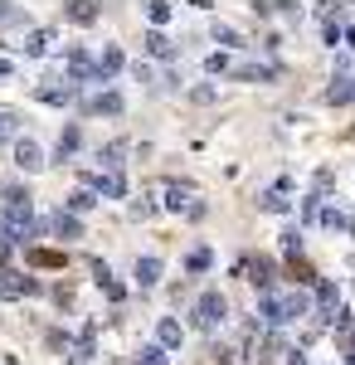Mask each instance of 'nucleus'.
<instances>
[{"mask_svg": "<svg viewBox=\"0 0 355 365\" xmlns=\"http://www.w3.org/2000/svg\"><path fill=\"white\" fill-rule=\"evenodd\" d=\"M190 317H195V327H200V331H219V327H224V317H229V297L210 287V292H200V297H195Z\"/></svg>", "mask_w": 355, "mask_h": 365, "instance_id": "obj_1", "label": "nucleus"}, {"mask_svg": "<svg viewBox=\"0 0 355 365\" xmlns=\"http://www.w3.org/2000/svg\"><path fill=\"white\" fill-rule=\"evenodd\" d=\"M258 327H263V331H277V327H287V302L263 292V297H258Z\"/></svg>", "mask_w": 355, "mask_h": 365, "instance_id": "obj_2", "label": "nucleus"}, {"mask_svg": "<svg viewBox=\"0 0 355 365\" xmlns=\"http://www.w3.org/2000/svg\"><path fill=\"white\" fill-rule=\"evenodd\" d=\"M317 312H321V317H326V322H336V317H341V287H336V282L331 278H317Z\"/></svg>", "mask_w": 355, "mask_h": 365, "instance_id": "obj_3", "label": "nucleus"}, {"mask_svg": "<svg viewBox=\"0 0 355 365\" xmlns=\"http://www.w3.org/2000/svg\"><path fill=\"white\" fill-rule=\"evenodd\" d=\"M54 39H58V29H54V25H39V29H29V34H25V44H20V49H25L29 58H44Z\"/></svg>", "mask_w": 355, "mask_h": 365, "instance_id": "obj_4", "label": "nucleus"}, {"mask_svg": "<svg viewBox=\"0 0 355 365\" xmlns=\"http://www.w3.org/2000/svg\"><path fill=\"white\" fill-rule=\"evenodd\" d=\"M15 166L20 170H39L44 166V146H39L34 137H20L15 141Z\"/></svg>", "mask_w": 355, "mask_h": 365, "instance_id": "obj_5", "label": "nucleus"}, {"mask_svg": "<svg viewBox=\"0 0 355 365\" xmlns=\"http://www.w3.org/2000/svg\"><path fill=\"white\" fill-rule=\"evenodd\" d=\"M229 73H234V78H244V83H273V78H277V63H229Z\"/></svg>", "mask_w": 355, "mask_h": 365, "instance_id": "obj_6", "label": "nucleus"}, {"mask_svg": "<svg viewBox=\"0 0 355 365\" xmlns=\"http://www.w3.org/2000/svg\"><path fill=\"white\" fill-rule=\"evenodd\" d=\"M287 195H292V175H282L273 190H263V200H258V205H263L268 215H287Z\"/></svg>", "mask_w": 355, "mask_h": 365, "instance_id": "obj_7", "label": "nucleus"}, {"mask_svg": "<svg viewBox=\"0 0 355 365\" xmlns=\"http://www.w3.org/2000/svg\"><path fill=\"white\" fill-rule=\"evenodd\" d=\"M39 292V282L25 278V273H0V297H29Z\"/></svg>", "mask_w": 355, "mask_h": 365, "instance_id": "obj_8", "label": "nucleus"}, {"mask_svg": "<svg viewBox=\"0 0 355 365\" xmlns=\"http://www.w3.org/2000/svg\"><path fill=\"white\" fill-rule=\"evenodd\" d=\"M83 113L117 117V113H122V98H117V93H93V98H83Z\"/></svg>", "mask_w": 355, "mask_h": 365, "instance_id": "obj_9", "label": "nucleus"}, {"mask_svg": "<svg viewBox=\"0 0 355 365\" xmlns=\"http://www.w3.org/2000/svg\"><path fill=\"white\" fill-rule=\"evenodd\" d=\"M44 234H58V239H78L83 225L73 220V215H68V210H63V215H49V220H44Z\"/></svg>", "mask_w": 355, "mask_h": 365, "instance_id": "obj_10", "label": "nucleus"}, {"mask_svg": "<svg viewBox=\"0 0 355 365\" xmlns=\"http://www.w3.org/2000/svg\"><path fill=\"white\" fill-rule=\"evenodd\" d=\"M93 190H98V195H108V200H122L127 195V180H122V170H103V175H93Z\"/></svg>", "mask_w": 355, "mask_h": 365, "instance_id": "obj_11", "label": "nucleus"}, {"mask_svg": "<svg viewBox=\"0 0 355 365\" xmlns=\"http://www.w3.org/2000/svg\"><path fill=\"white\" fill-rule=\"evenodd\" d=\"M161 273H165L161 258H151V253H146V258H137V287H156V282H161Z\"/></svg>", "mask_w": 355, "mask_h": 365, "instance_id": "obj_12", "label": "nucleus"}, {"mask_svg": "<svg viewBox=\"0 0 355 365\" xmlns=\"http://www.w3.org/2000/svg\"><path fill=\"white\" fill-rule=\"evenodd\" d=\"M146 54H151V58H161V63H170V58L180 54V49H175V44L165 39L161 29H151V34H146Z\"/></svg>", "mask_w": 355, "mask_h": 365, "instance_id": "obj_13", "label": "nucleus"}, {"mask_svg": "<svg viewBox=\"0 0 355 365\" xmlns=\"http://www.w3.org/2000/svg\"><path fill=\"white\" fill-rule=\"evenodd\" d=\"M156 341H161L165 351H175V346L185 341V331H180V322H175V317H161V322H156Z\"/></svg>", "mask_w": 355, "mask_h": 365, "instance_id": "obj_14", "label": "nucleus"}, {"mask_svg": "<svg viewBox=\"0 0 355 365\" xmlns=\"http://www.w3.org/2000/svg\"><path fill=\"white\" fill-rule=\"evenodd\" d=\"M210 268H215V253L205 249V244L185 253V273H210Z\"/></svg>", "mask_w": 355, "mask_h": 365, "instance_id": "obj_15", "label": "nucleus"}, {"mask_svg": "<svg viewBox=\"0 0 355 365\" xmlns=\"http://www.w3.org/2000/svg\"><path fill=\"white\" fill-rule=\"evenodd\" d=\"M122 151H127L122 141H112V146H98V166H103V170H108V175H112V170L122 166Z\"/></svg>", "mask_w": 355, "mask_h": 365, "instance_id": "obj_16", "label": "nucleus"}, {"mask_svg": "<svg viewBox=\"0 0 355 365\" xmlns=\"http://www.w3.org/2000/svg\"><path fill=\"white\" fill-rule=\"evenodd\" d=\"M78 146H83V132L78 127H63V137H58V161H68Z\"/></svg>", "mask_w": 355, "mask_h": 365, "instance_id": "obj_17", "label": "nucleus"}, {"mask_svg": "<svg viewBox=\"0 0 355 365\" xmlns=\"http://www.w3.org/2000/svg\"><path fill=\"white\" fill-rule=\"evenodd\" d=\"M122 63H127V58H122V49H117V44H112V49H103V58H98V68H103V83H108V78L117 73V68H122Z\"/></svg>", "mask_w": 355, "mask_h": 365, "instance_id": "obj_18", "label": "nucleus"}, {"mask_svg": "<svg viewBox=\"0 0 355 365\" xmlns=\"http://www.w3.org/2000/svg\"><path fill=\"white\" fill-rule=\"evenodd\" d=\"M63 15H68V20H73V25H93V20H98V15H103V10H98V5H88V0H83V5H68V10H63Z\"/></svg>", "mask_w": 355, "mask_h": 365, "instance_id": "obj_19", "label": "nucleus"}, {"mask_svg": "<svg viewBox=\"0 0 355 365\" xmlns=\"http://www.w3.org/2000/svg\"><path fill=\"white\" fill-rule=\"evenodd\" d=\"M239 268H248V273H253V282H258V287H268V282H273V268H268V263H263V258H244V263H239Z\"/></svg>", "mask_w": 355, "mask_h": 365, "instance_id": "obj_20", "label": "nucleus"}, {"mask_svg": "<svg viewBox=\"0 0 355 365\" xmlns=\"http://www.w3.org/2000/svg\"><path fill=\"white\" fill-rule=\"evenodd\" d=\"M355 98V78H336V88L326 93V103H351Z\"/></svg>", "mask_w": 355, "mask_h": 365, "instance_id": "obj_21", "label": "nucleus"}, {"mask_svg": "<svg viewBox=\"0 0 355 365\" xmlns=\"http://www.w3.org/2000/svg\"><path fill=\"white\" fill-rule=\"evenodd\" d=\"M93 205H98V195H93V190H73V195H68V215H73V210H78V215H88Z\"/></svg>", "mask_w": 355, "mask_h": 365, "instance_id": "obj_22", "label": "nucleus"}, {"mask_svg": "<svg viewBox=\"0 0 355 365\" xmlns=\"http://www.w3.org/2000/svg\"><path fill=\"white\" fill-rule=\"evenodd\" d=\"M73 361L78 365L93 361V331H78V341H73Z\"/></svg>", "mask_w": 355, "mask_h": 365, "instance_id": "obj_23", "label": "nucleus"}, {"mask_svg": "<svg viewBox=\"0 0 355 365\" xmlns=\"http://www.w3.org/2000/svg\"><path fill=\"white\" fill-rule=\"evenodd\" d=\"M321 229H346V210L326 205V210H321Z\"/></svg>", "mask_w": 355, "mask_h": 365, "instance_id": "obj_24", "label": "nucleus"}, {"mask_svg": "<svg viewBox=\"0 0 355 365\" xmlns=\"http://www.w3.org/2000/svg\"><path fill=\"white\" fill-rule=\"evenodd\" d=\"M146 20H151V25H165V20H170V5H165V0H151V5H146Z\"/></svg>", "mask_w": 355, "mask_h": 365, "instance_id": "obj_25", "label": "nucleus"}, {"mask_svg": "<svg viewBox=\"0 0 355 365\" xmlns=\"http://www.w3.org/2000/svg\"><path fill=\"white\" fill-rule=\"evenodd\" d=\"M15 127H20V122H15V113H5V108H0V141L15 137Z\"/></svg>", "mask_w": 355, "mask_h": 365, "instance_id": "obj_26", "label": "nucleus"}, {"mask_svg": "<svg viewBox=\"0 0 355 365\" xmlns=\"http://www.w3.org/2000/svg\"><path fill=\"white\" fill-rule=\"evenodd\" d=\"M215 39H219V44H229V49H234V44H239V29H234V25H215Z\"/></svg>", "mask_w": 355, "mask_h": 365, "instance_id": "obj_27", "label": "nucleus"}, {"mask_svg": "<svg viewBox=\"0 0 355 365\" xmlns=\"http://www.w3.org/2000/svg\"><path fill=\"white\" fill-rule=\"evenodd\" d=\"M205 73H229V54H210L205 58Z\"/></svg>", "mask_w": 355, "mask_h": 365, "instance_id": "obj_28", "label": "nucleus"}, {"mask_svg": "<svg viewBox=\"0 0 355 365\" xmlns=\"http://www.w3.org/2000/svg\"><path fill=\"white\" fill-rule=\"evenodd\" d=\"M282 249L292 253V258H297V253H302V234H297V229H287V234H282Z\"/></svg>", "mask_w": 355, "mask_h": 365, "instance_id": "obj_29", "label": "nucleus"}, {"mask_svg": "<svg viewBox=\"0 0 355 365\" xmlns=\"http://www.w3.org/2000/svg\"><path fill=\"white\" fill-rule=\"evenodd\" d=\"M141 365H170V361H165V351H156V346H146V351H141Z\"/></svg>", "mask_w": 355, "mask_h": 365, "instance_id": "obj_30", "label": "nucleus"}, {"mask_svg": "<svg viewBox=\"0 0 355 365\" xmlns=\"http://www.w3.org/2000/svg\"><path fill=\"white\" fill-rule=\"evenodd\" d=\"M20 20H25V15H20L15 5H0V25H20Z\"/></svg>", "mask_w": 355, "mask_h": 365, "instance_id": "obj_31", "label": "nucleus"}, {"mask_svg": "<svg viewBox=\"0 0 355 365\" xmlns=\"http://www.w3.org/2000/svg\"><path fill=\"white\" fill-rule=\"evenodd\" d=\"M10 73H15V63H10V58H0V78H10Z\"/></svg>", "mask_w": 355, "mask_h": 365, "instance_id": "obj_32", "label": "nucleus"}, {"mask_svg": "<svg viewBox=\"0 0 355 365\" xmlns=\"http://www.w3.org/2000/svg\"><path fill=\"white\" fill-rule=\"evenodd\" d=\"M287 365H312V361H307V356H292V361H287Z\"/></svg>", "mask_w": 355, "mask_h": 365, "instance_id": "obj_33", "label": "nucleus"}, {"mask_svg": "<svg viewBox=\"0 0 355 365\" xmlns=\"http://www.w3.org/2000/svg\"><path fill=\"white\" fill-rule=\"evenodd\" d=\"M346 229H351V234H355V215H346Z\"/></svg>", "mask_w": 355, "mask_h": 365, "instance_id": "obj_34", "label": "nucleus"}, {"mask_svg": "<svg viewBox=\"0 0 355 365\" xmlns=\"http://www.w3.org/2000/svg\"><path fill=\"white\" fill-rule=\"evenodd\" d=\"M346 365H355V351H351V356H346Z\"/></svg>", "mask_w": 355, "mask_h": 365, "instance_id": "obj_35", "label": "nucleus"}]
</instances>
